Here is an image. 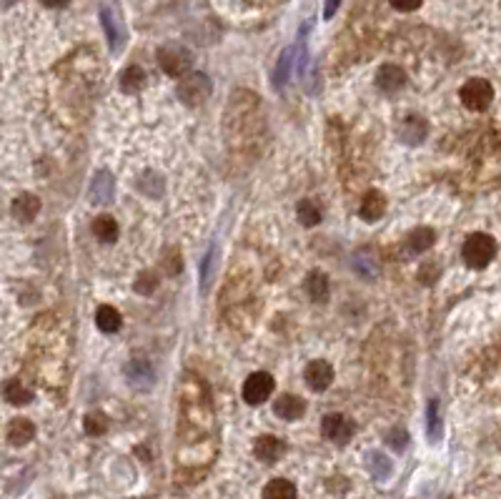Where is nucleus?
I'll use <instances>...</instances> for the list:
<instances>
[{
	"instance_id": "nucleus-1",
	"label": "nucleus",
	"mask_w": 501,
	"mask_h": 499,
	"mask_svg": "<svg viewBox=\"0 0 501 499\" xmlns=\"http://www.w3.org/2000/svg\"><path fill=\"white\" fill-rule=\"evenodd\" d=\"M211 90H213L211 78H208L206 73H200V70H190L188 75H183V78L178 80L181 103H185V106H190V108L203 106L206 98L211 96Z\"/></svg>"
},
{
	"instance_id": "nucleus-2",
	"label": "nucleus",
	"mask_w": 501,
	"mask_h": 499,
	"mask_svg": "<svg viewBox=\"0 0 501 499\" xmlns=\"http://www.w3.org/2000/svg\"><path fill=\"white\" fill-rule=\"evenodd\" d=\"M494 256H496V241L489 234H471L464 241V249H461V259L471 269H486Z\"/></svg>"
},
{
	"instance_id": "nucleus-3",
	"label": "nucleus",
	"mask_w": 501,
	"mask_h": 499,
	"mask_svg": "<svg viewBox=\"0 0 501 499\" xmlns=\"http://www.w3.org/2000/svg\"><path fill=\"white\" fill-rule=\"evenodd\" d=\"M158 63L171 78H183L193 68V55H190L188 48H183L178 43H168V45H163L158 50Z\"/></svg>"
},
{
	"instance_id": "nucleus-4",
	"label": "nucleus",
	"mask_w": 501,
	"mask_h": 499,
	"mask_svg": "<svg viewBox=\"0 0 501 499\" xmlns=\"http://www.w3.org/2000/svg\"><path fill=\"white\" fill-rule=\"evenodd\" d=\"M459 98L469 111H486L494 101V85L486 78H471L461 85Z\"/></svg>"
},
{
	"instance_id": "nucleus-5",
	"label": "nucleus",
	"mask_w": 501,
	"mask_h": 499,
	"mask_svg": "<svg viewBox=\"0 0 501 499\" xmlns=\"http://www.w3.org/2000/svg\"><path fill=\"white\" fill-rule=\"evenodd\" d=\"M274 387L276 382L269 372H256L243 382V399L251 407H259V404H264L274 394Z\"/></svg>"
},
{
	"instance_id": "nucleus-6",
	"label": "nucleus",
	"mask_w": 501,
	"mask_h": 499,
	"mask_svg": "<svg viewBox=\"0 0 501 499\" xmlns=\"http://www.w3.org/2000/svg\"><path fill=\"white\" fill-rule=\"evenodd\" d=\"M321 431H323V436H326L328 441L343 446V444L351 441V436H354V431H356V424L348 419L346 414H326L323 417Z\"/></svg>"
},
{
	"instance_id": "nucleus-7",
	"label": "nucleus",
	"mask_w": 501,
	"mask_h": 499,
	"mask_svg": "<svg viewBox=\"0 0 501 499\" xmlns=\"http://www.w3.org/2000/svg\"><path fill=\"white\" fill-rule=\"evenodd\" d=\"M100 23H103V28H106L111 50H121L123 43H126V28H123V21L118 18L116 8L103 3V6H100Z\"/></svg>"
},
{
	"instance_id": "nucleus-8",
	"label": "nucleus",
	"mask_w": 501,
	"mask_h": 499,
	"mask_svg": "<svg viewBox=\"0 0 501 499\" xmlns=\"http://www.w3.org/2000/svg\"><path fill=\"white\" fill-rule=\"evenodd\" d=\"M286 449H289V446H286V441L281 439V436H274V434L259 436V439H256V444H254L256 459H261L264 464L279 462V459L286 454Z\"/></svg>"
},
{
	"instance_id": "nucleus-9",
	"label": "nucleus",
	"mask_w": 501,
	"mask_h": 499,
	"mask_svg": "<svg viewBox=\"0 0 501 499\" xmlns=\"http://www.w3.org/2000/svg\"><path fill=\"white\" fill-rule=\"evenodd\" d=\"M303 379H306L308 389H313V392H323V389H328L333 382V367L328 364V361L316 359L306 367Z\"/></svg>"
},
{
	"instance_id": "nucleus-10",
	"label": "nucleus",
	"mask_w": 501,
	"mask_h": 499,
	"mask_svg": "<svg viewBox=\"0 0 501 499\" xmlns=\"http://www.w3.org/2000/svg\"><path fill=\"white\" fill-rule=\"evenodd\" d=\"M126 379L133 389H151L156 384V372L151 367V361L133 359L126 367Z\"/></svg>"
},
{
	"instance_id": "nucleus-11",
	"label": "nucleus",
	"mask_w": 501,
	"mask_h": 499,
	"mask_svg": "<svg viewBox=\"0 0 501 499\" xmlns=\"http://www.w3.org/2000/svg\"><path fill=\"white\" fill-rule=\"evenodd\" d=\"M404 85H406V73H404V68H399V65L386 63L376 70V88H379L381 93H396V90H401Z\"/></svg>"
},
{
	"instance_id": "nucleus-12",
	"label": "nucleus",
	"mask_w": 501,
	"mask_h": 499,
	"mask_svg": "<svg viewBox=\"0 0 501 499\" xmlns=\"http://www.w3.org/2000/svg\"><path fill=\"white\" fill-rule=\"evenodd\" d=\"M116 196V178L108 171H98L90 181V201L93 203H111Z\"/></svg>"
},
{
	"instance_id": "nucleus-13",
	"label": "nucleus",
	"mask_w": 501,
	"mask_h": 499,
	"mask_svg": "<svg viewBox=\"0 0 501 499\" xmlns=\"http://www.w3.org/2000/svg\"><path fill=\"white\" fill-rule=\"evenodd\" d=\"M274 414L279 417V419L296 422L306 414V402L301 397H296V394H281L274 404Z\"/></svg>"
},
{
	"instance_id": "nucleus-14",
	"label": "nucleus",
	"mask_w": 501,
	"mask_h": 499,
	"mask_svg": "<svg viewBox=\"0 0 501 499\" xmlns=\"http://www.w3.org/2000/svg\"><path fill=\"white\" fill-rule=\"evenodd\" d=\"M399 136L404 144L419 146L424 144V139L429 136V123L421 116H406L399 126Z\"/></svg>"
},
{
	"instance_id": "nucleus-15",
	"label": "nucleus",
	"mask_w": 501,
	"mask_h": 499,
	"mask_svg": "<svg viewBox=\"0 0 501 499\" xmlns=\"http://www.w3.org/2000/svg\"><path fill=\"white\" fill-rule=\"evenodd\" d=\"M11 211L21 223H28L38 216V211H41V198L33 196V193H21V196L13 201Z\"/></svg>"
},
{
	"instance_id": "nucleus-16",
	"label": "nucleus",
	"mask_w": 501,
	"mask_h": 499,
	"mask_svg": "<svg viewBox=\"0 0 501 499\" xmlns=\"http://www.w3.org/2000/svg\"><path fill=\"white\" fill-rule=\"evenodd\" d=\"M359 213L364 221H379L381 216L386 213V198L381 191H369L364 198H361Z\"/></svg>"
},
{
	"instance_id": "nucleus-17",
	"label": "nucleus",
	"mask_w": 501,
	"mask_h": 499,
	"mask_svg": "<svg viewBox=\"0 0 501 499\" xmlns=\"http://www.w3.org/2000/svg\"><path fill=\"white\" fill-rule=\"evenodd\" d=\"M296 45H289V48L284 50V53L279 55V60H276V70H274V85L276 88H284L286 83H289L291 78V70H293L296 65Z\"/></svg>"
},
{
	"instance_id": "nucleus-18",
	"label": "nucleus",
	"mask_w": 501,
	"mask_h": 499,
	"mask_svg": "<svg viewBox=\"0 0 501 499\" xmlns=\"http://www.w3.org/2000/svg\"><path fill=\"white\" fill-rule=\"evenodd\" d=\"M36 436V424L31 419H13L8 424V441L13 446H23Z\"/></svg>"
},
{
	"instance_id": "nucleus-19",
	"label": "nucleus",
	"mask_w": 501,
	"mask_h": 499,
	"mask_svg": "<svg viewBox=\"0 0 501 499\" xmlns=\"http://www.w3.org/2000/svg\"><path fill=\"white\" fill-rule=\"evenodd\" d=\"M433 244H436V234H433V229H429V226L414 229L406 239V246L411 254H424V251H429Z\"/></svg>"
},
{
	"instance_id": "nucleus-20",
	"label": "nucleus",
	"mask_w": 501,
	"mask_h": 499,
	"mask_svg": "<svg viewBox=\"0 0 501 499\" xmlns=\"http://www.w3.org/2000/svg\"><path fill=\"white\" fill-rule=\"evenodd\" d=\"M3 397H6V402L16 404V407H23V404H31L33 392L21 379H8V382L3 384Z\"/></svg>"
},
{
	"instance_id": "nucleus-21",
	"label": "nucleus",
	"mask_w": 501,
	"mask_h": 499,
	"mask_svg": "<svg viewBox=\"0 0 501 499\" xmlns=\"http://www.w3.org/2000/svg\"><path fill=\"white\" fill-rule=\"evenodd\" d=\"M121 324H123L121 313L113 306H100L98 311H95V326H98L103 334H116V331L121 329Z\"/></svg>"
},
{
	"instance_id": "nucleus-22",
	"label": "nucleus",
	"mask_w": 501,
	"mask_h": 499,
	"mask_svg": "<svg viewBox=\"0 0 501 499\" xmlns=\"http://www.w3.org/2000/svg\"><path fill=\"white\" fill-rule=\"evenodd\" d=\"M118 85H121L123 93H138L146 85V73H143L141 65H128L118 78Z\"/></svg>"
},
{
	"instance_id": "nucleus-23",
	"label": "nucleus",
	"mask_w": 501,
	"mask_h": 499,
	"mask_svg": "<svg viewBox=\"0 0 501 499\" xmlns=\"http://www.w3.org/2000/svg\"><path fill=\"white\" fill-rule=\"evenodd\" d=\"M118 223L113 216H98L93 221V234L98 241H103V244H113V241L118 239Z\"/></svg>"
},
{
	"instance_id": "nucleus-24",
	"label": "nucleus",
	"mask_w": 501,
	"mask_h": 499,
	"mask_svg": "<svg viewBox=\"0 0 501 499\" xmlns=\"http://www.w3.org/2000/svg\"><path fill=\"white\" fill-rule=\"evenodd\" d=\"M296 484L291 479H271L264 487V499H296Z\"/></svg>"
},
{
	"instance_id": "nucleus-25",
	"label": "nucleus",
	"mask_w": 501,
	"mask_h": 499,
	"mask_svg": "<svg viewBox=\"0 0 501 499\" xmlns=\"http://www.w3.org/2000/svg\"><path fill=\"white\" fill-rule=\"evenodd\" d=\"M306 291L313 301H326L328 299V277L323 271H311L306 279Z\"/></svg>"
},
{
	"instance_id": "nucleus-26",
	"label": "nucleus",
	"mask_w": 501,
	"mask_h": 499,
	"mask_svg": "<svg viewBox=\"0 0 501 499\" xmlns=\"http://www.w3.org/2000/svg\"><path fill=\"white\" fill-rule=\"evenodd\" d=\"M296 216H298V221L303 226H316V223H321V206L316 201H311V198H303L296 206Z\"/></svg>"
},
{
	"instance_id": "nucleus-27",
	"label": "nucleus",
	"mask_w": 501,
	"mask_h": 499,
	"mask_svg": "<svg viewBox=\"0 0 501 499\" xmlns=\"http://www.w3.org/2000/svg\"><path fill=\"white\" fill-rule=\"evenodd\" d=\"M108 426H111V419H108L103 412H90L83 419V429H85V434H90V436H103L108 431Z\"/></svg>"
},
{
	"instance_id": "nucleus-28",
	"label": "nucleus",
	"mask_w": 501,
	"mask_h": 499,
	"mask_svg": "<svg viewBox=\"0 0 501 499\" xmlns=\"http://www.w3.org/2000/svg\"><path fill=\"white\" fill-rule=\"evenodd\" d=\"M426 431H429V439H431V441L441 439V417H438V402H436V399H431V402H429Z\"/></svg>"
},
{
	"instance_id": "nucleus-29",
	"label": "nucleus",
	"mask_w": 501,
	"mask_h": 499,
	"mask_svg": "<svg viewBox=\"0 0 501 499\" xmlns=\"http://www.w3.org/2000/svg\"><path fill=\"white\" fill-rule=\"evenodd\" d=\"M354 269L359 271L364 279H376V274H379V266H376V259H371V256H366L364 251L361 254L354 256Z\"/></svg>"
},
{
	"instance_id": "nucleus-30",
	"label": "nucleus",
	"mask_w": 501,
	"mask_h": 499,
	"mask_svg": "<svg viewBox=\"0 0 501 499\" xmlns=\"http://www.w3.org/2000/svg\"><path fill=\"white\" fill-rule=\"evenodd\" d=\"M213 264H216V246H211L208 254L203 256V266H200V291H208V286H211Z\"/></svg>"
},
{
	"instance_id": "nucleus-31",
	"label": "nucleus",
	"mask_w": 501,
	"mask_h": 499,
	"mask_svg": "<svg viewBox=\"0 0 501 499\" xmlns=\"http://www.w3.org/2000/svg\"><path fill=\"white\" fill-rule=\"evenodd\" d=\"M369 469H371V474H374L376 479H386L391 474V459L386 457V454H371L369 457Z\"/></svg>"
},
{
	"instance_id": "nucleus-32",
	"label": "nucleus",
	"mask_w": 501,
	"mask_h": 499,
	"mask_svg": "<svg viewBox=\"0 0 501 499\" xmlns=\"http://www.w3.org/2000/svg\"><path fill=\"white\" fill-rule=\"evenodd\" d=\"M161 266H163V271L168 274V277H176V274H181V269H183V261H181L178 249H166L163 251V259H161Z\"/></svg>"
},
{
	"instance_id": "nucleus-33",
	"label": "nucleus",
	"mask_w": 501,
	"mask_h": 499,
	"mask_svg": "<svg viewBox=\"0 0 501 499\" xmlns=\"http://www.w3.org/2000/svg\"><path fill=\"white\" fill-rule=\"evenodd\" d=\"M133 289H136L138 294H143V296H151V294L158 289V279H156L153 271H143L141 277L136 279V284H133Z\"/></svg>"
},
{
	"instance_id": "nucleus-34",
	"label": "nucleus",
	"mask_w": 501,
	"mask_h": 499,
	"mask_svg": "<svg viewBox=\"0 0 501 499\" xmlns=\"http://www.w3.org/2000/svg\"><path fill=\"white\" fill-rule=\"evenodd\" d=\"M386 444H389L394 451H404V449L409 446V434H406V429H401V426L391 429L389 434H386Z\"/></svg>"
},
{
	"instance_id": "nucleus-35",
	"label": "nucleus",
	"mask_w": 501,
	"mask_h": 499,
	"mask_svg": "<svg viewBox=\"0 0 501 499\" xmlns=\"http://www.w3.org/2000/svg\"><path fill=\"white\" fill-rule=\"evenodd\" d=\"M391 6H394L396 11L411 13V11H419V8H421V3H391Z\"/></svg>"
},
{
	"instance_id": "nucleus-36",
	"label": "nucleus",
	"mask_w": 501,
	"mask_h": 499,
	"mask_svg": "<svg viewBox=\"0 0 501 499\" xmlns=\"http://www.w3.org/2000/svg\"><path fill=\"white\" fill-rule=\"evenodd\" d=\"M336 8H338V3H328V6H326V18H331L333 13H336Z\"/></svg>"
}]
</instances>
